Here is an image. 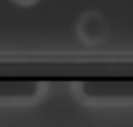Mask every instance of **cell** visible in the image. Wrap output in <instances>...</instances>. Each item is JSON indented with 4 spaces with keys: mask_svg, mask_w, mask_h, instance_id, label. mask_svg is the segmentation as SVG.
Listing matches in <instances>:
<instances>
[{
    "mask_svg": "<svg viewBox=\"0 0 133 127\" xmlns=\"http://www.w3.org/2000/svg\"><path fill=\"white\" fill-rule=\"evenodd\" d=\"M76 32H78V37L86 46L99 44L108 36V24L99 12L89 10V12H84L78 19Z\"/></svg>",
    "mask_w": 133,
    "mask_h": 127,
    "instance_id": "6da1fadb",
    "label": "cell"
},
{
    "mask_svg": "<svg viewBox=\"0 0 133 127\" xmlns=\"http://www.w3.org/2000/svg\"><path fill=\"white\" fill-rule=\"evenodd\" d=\"M12 2L19 7H32V5H36L39 0H12Z\"/></svg>",
    "mask_w": 133,
    "mask_h": 127,
    "instance_id": "7a4b0ae2",
    "label": "cell"
}]
</instances>
